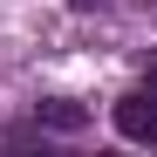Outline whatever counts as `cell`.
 <instances>
[{
  "mask_svg": "<svg viewBox=\"0 0 157 157\" xmlns=\"http://www.w3.org/2000/svg\"><path fill=\"white\" fill-rule=\"evenodd\" d=\"M137 89H144V96H157V68H150V75H144V82H137Z\"/></svg>",
  "mask_w": 157,
  "mask_h": 157,
  "instance_id": "cell-3",
  "label": "cell"
},
{
  "mask_svg": "<svg viewBox=\"0 0 157 157\" xmlns=\"http://www.w3.org/2000/svg\"><path fill=\"white\" fill-rule=\"evenodd\" d=\"M68 7H75V14H89V7H102V0H68Z\"/></svg>",
  "mask_w": 157,
  "mask_h": 157,
  "instance_id": "cell-4",
  "label": "cell"
},
{
  "mask_svg": "<svg viewBox=\"0 0 157 157\" xmlns=\"http://www.w3.org/2000/svg\"><path fill=\"white\" fill-rule=\"evenodd\" d=\"M34 123H41V130H82L89 109H82V102H68V96H55V102H34Z\"/></svg>",
  "mask_w": 157,
  "mask_h": 157,
  "instance_id": "cell-2",
  "label": "cell"
},
{
  "mask_svg": "<svg viewBox=\"0 0 157 157\" xmlns=\"http://www.w3.org/2000/svg\"><path fill=\"white\" fill-rule=\"evenodd\" d=\"M109 123H116V137H130V144H157V96L130 89L116 109H109Z\"/></svg>",
  "mask_w": 157,
  "mask_h": 157,
  "instance_id": "cell-1",
  "label": "cell"
}]
</instances>
